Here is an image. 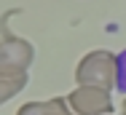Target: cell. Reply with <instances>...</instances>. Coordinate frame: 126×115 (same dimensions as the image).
Instances as JSON below:
<instances>
[{
	"mask_svg": "<svg viewBox=\"0 0 126 115\" xmlns=\"http://www.w3.org/2000/svg\"><path fill=\"white\" fill-rule=\"evenodd\" d=\"M16 11H8L0 22V75L3 78H19V75H27V70L35 59V46L27 40V38H19V35H11L8 32V19L14 16Z\"/></svg>",
	"mask_w": 126,
	"mask_h": 115,
	"instance_id": "obj_1",
	"label": "cell"
},
{
	"mask_svg": "<svg viewBox=\"0 0 126 115\" xmlns=\"http://www.w3.org/2000/svg\"><path fill=\"white\" fill-rule=\"evenodd\" d=\"M24 88H27V75H19V78H3L0 75V104H5L8 99H14Z\"/></svg>",
	"mask_w": 126,
	"mask_h": 115,
	"instance_id": "obj_5",
	"label": "cell"
},
{
	"mask_svg": "<svg viewBox=\"0 0 126 115\" xmlns=\"http://www.w3.org/2000/svg\"><path fill=\"white\" fill-rule=\"evenodd\" d=\"M121 110H124V115H126V96H124V104H121Z\"/></svg>",
	"mask_w": 126,
	"mask_h": 115,
	"instance_id": "obj_7",
	"label": "cell"
},
{
	"mask_svg": "<svg viewBox=\"0 0 126 115\" xmlns=\"http://www.w3.org/2000/svg\"><path fill=\"white\" fill-rule=\"evenodd\" d=\"M64 99L75 115H110V110H113L110 91L97 88V86H78Z\"/></svg>",
	"mask_w": 126,
	"mask_h": 115,
	"instance_id": "obj_3",
	"label": "cell"
},
{
	"mask_svg": "<svg viewBox=\"0 0 126 115\" xmlns=\"http://www.w3.org/2000/svg\"><path fill=\"white\" fill-rule=\"evenodd\" d=\"M16 115H75L70 110L67 99L62 96H51V99H43V102H24Z\"/></svg>",
	"mask_w": 126,
	"mask_h": 115,
	"instance_id": "obj_4",
	"label": "cell"
},
{
	"mask_svg": "<svg viewBox=\"0 0 126 115\" xmlns=\"http://www.w3.org/2000/svg\"><path fill=\"white\" fill-rule=\"evenodd\" d=\"M115 64H118V80H115V88L126 96V51H121L115 56Z\"/></svg>",
	"mask_w": 126,
	"mask_h": 115,
	"instance_id": "obj_6",
	"label": "cell"
},
{
	"mask_svg": "<svg viewBox=\"0 0 126 115\" xmlns=\"http://www.w3.org/2000/svg\"><path fill=\"white\" fill-rule=\"evenodd\" d=\"M75 80H78V86H97V88L113 91L115 80H118L115 54H110L105 48L83 54V59L78 62V67H75Z\"/></svg>",
	"mask_w": 126,
	"mask_h": 115,
	"instance_id": "obj_2",
	"label": "cell"
}]
</instances>
